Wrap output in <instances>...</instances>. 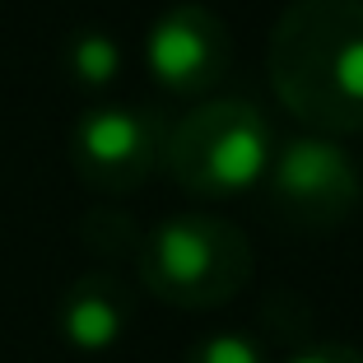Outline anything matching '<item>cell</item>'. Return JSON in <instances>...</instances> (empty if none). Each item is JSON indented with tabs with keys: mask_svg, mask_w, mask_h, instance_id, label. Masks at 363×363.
<instances>
[{
	"mask_svg": "<svg viewBox=\"0 0 363 363\" xmlns=\"http://www.w3.org/2000/svg\"><path fill=\"white\" fill-rule=\"evenodd\" d=\"M145 70L172 98H205L233 70V33L210 5H168L145 33Z\"/></svg>",
	"mask_w": 363,
	"mask_h": 363,
	"instance_id": "obj_6",
	"label": "cell"
},
{
	"mask_svg": "<svg viewBox=\"0 0 363 363\" xmlns=\"http://www.w3.org/2000/svg\"><path fill=\"white\" fill-rule=\"evenodd\" d=\"M130 321H135V298H130L126 279L112 270H89V275L70 279L65 294L56 298V331L79 354H103L121 345Z\"/></svg>",
	"mask_w": 363,
	"mask_h": 363,
	"instance_id": "obj_7",
	"label": "cell"
},
{
	"mask_svg": "<svg viewBox=\"0 0 363 363\" xmlns=\"http://www.w3.org/2000/svg\"><path fill=\"white\" fill-rule=\"evenodd\" d=\"M140 284L182 312L224 308L252 284V238L224 214H168L140 238Z\"/></svg>",
	"mask_w": 363,
	"mask_h": 363,
	"instance_id": "obj_2",
	"label": "cell"
},
{
	"mask_svg": "<svg viewBox=\"0 0 363 363\" xmlns=\"http://www.w3.org/2000/svg\"><path fill=\"white\" fill-rule=\"evenodd\" d=\"M270 154L275 130L252 98H201L163 135L168 177L201 201H228L261 186Z\"/></svg>",
	"mask_w": 363,
	"mask_h": 363,
	"instance_id": "obj_3",
	"label": "cell"
},
{
	"mask_svg": "<svg viewBox=\"0 0 363 363\" xmlns=\"http://www.w3.org/2000/svg\"><path fill=\"white\" fill-rule=\"evenodd\" d=\"M182 363H270V354L247 331H214V335H201Z\"/></svg>",
	"mask_w": 363,
	"mask_h": 363,
	"instance_id": "obj_10",
	"label": "cell"
},
{
	"mask_svg": "<svg viewBox=\"0 0 363 363\" xmlns=\"http://www.w3.org/2000/svg\"><path fill=\"white\" fill-rule=\"evenodd\" d=\"M266 70L298 126L363 130V0H294L270 28Z\"/></svg>",
	"mask_w": 363,
	"mask_h": 363,
	"instance_id": "obj_1",
	"label": "cell"
},
{
	"mask_svg": "<svg viewBox=\"0 0 363 363\" xmlns=\"http://www.w3.org/2000/svg\"><path fill=\"white\" fill-rule=\"evenodd\" d=\"M266 205L294 233H335L363 205V172L340 135L298 130L275 140L270 168L261 177Z\"/></svg>",
	"mask_w": 363,
	"mask_h": 363,
	"instance_id": "obj_4",
	"label": "cell"
},
{
	"mask_svg": "<svg viewBox=\"0 0 363 363\" xmlns=\"http://www.w3.org/2000/svg\"><path fill=\"white\" fill-rule=\"evenodd\" d=\"M163 117L140 103H94L70 126L75 177L98 196H130L163 163Z\"/></svg>",
	"mask_w": 363,
	"mask_h": 363,
	"instance_id": "obj_5",
	"label": "cell"
},
{
	"mask_svg": "<svg viewBox=\"0 0 363 363\" xmlns=\"http://www.w3.org/2000/svg\"><path fill=\"white\" fill-rule=\"evenodd\" d=\"M65 70L79 89H107L121 75V43L103 28H79L65 43Z\"/></svg>",
	"mask_w": 363,
	"mask_h": 363,
	"instance_id": "obj_8",
	"label": "cell"
},
{
	"mask_svg": "<svg viewBox=\"0 0 363 363\" xmlns=\"http://www.w3.org/2000/svg\"><path fill=\"white\" fill-rule=\"evenodd\" d=\"M284 363H363V350L340 345V340H317V345H303V350H294Z\"/></svg>",
	"mask_w": 363,
	"mask_h": 363,
	"instance_id": "obj_11",
	"label": "cell"
},
{
	"mask_svg": "<svg viewBox=\"0 0 363 363\" xmlns=\"http://www.w3.org/2000/svg\"><path fill=\"white\" fill-rule=\"evenodd\" d=\"M140 228L130 224V214L121 210H89L84 214V224H79V242L89 247V252H98V257H130L135 261L140 252Z\"/></svg>",
	"mask_w": 363,
	"mask_h": 363,
	"instance_id": "obj_9",
	"label": "cell"
}]
</instances>
